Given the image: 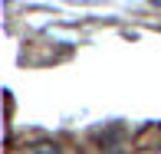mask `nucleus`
Returning a JSON list of instances; mask_svg holds the SVG:
<instances>
[{
  "label": "nucleus",
  "instance_id": "f257e3e1",
  "mask_svg": "<svg viewBox=\"0 0 161 154\" xmlns=\"http://www.w3.org/2000/svg\"><path fill=\"white\" fill-rule=\"evenodd\" d=\"M26 154H63V151H59V144H33Z\"/></svg>",
  "mask_w": 161,
  "mask_h": 154
}]
</instances>
